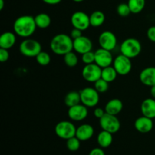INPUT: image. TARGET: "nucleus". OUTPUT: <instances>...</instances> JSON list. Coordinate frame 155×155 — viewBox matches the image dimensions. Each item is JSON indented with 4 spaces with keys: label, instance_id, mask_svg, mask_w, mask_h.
<instances>
[{
    "label": "nucleus",
    "instance_id": "40",
    "mask_svg": "<svg viewBox=\"0 0 155 155\" xmlns=\"http://www.w3.org/2000/svg\"><path fill=\"white\" fill-rule=\"evenodd\" d=\"M4 8V0H0V10H2Z\"/></svg>",
    "mask_w": 155,
    "mask_h": 155
},
{
    "label": "nucleus",
    "instance_id": "33",
    "mask_svg": "<svg viewBox=\"0 0 155 155\" xmlns=\"http://www.w3.org/2000/svg\"><path fill=\"white\" fill-rule=\"evenodd\" d=\"M9 58V52L8 49L0 48V61L2 63L6 62Z\"/></svg>",
    "mask_w": 155,
    "mask_h": 155
},
{
    "label": "nucleus",
    "instance_id": "28",
    "mask_svg": "<svg viewBox=\"0 0 155 155\" xmlns=\"http://www.w3.org/2000/svg\"><path fill=\"white\" fill-rule=\"evenodd\" d=\"M36 61L41 66H47L51 61V57L46 51H42L36 57Z\"/></svg>",
    "mask_w": 155,
    "mask_h": 155
},
{
    "label": "nucleus",
    "instance_id": "2",
    "mask_svg": "<svg viewBox=\"0 0 155 155\" xmlns=\"http://www.w3.org/2000/svg\"><path fill=\"white\" fill-rule=\"evenodd\" d=\"M51 50L58 55H64L74 49V39L65 33L55 35L50 42Z\"/></svg>",
    "mask_w": 155,
    "mask_h": 155
},
{
    "label": "nucleus",
    "instance_id": "25",
    "mask_svg": "<svg viewBox=\"0 0 155 155\" xmlns=\"http://www.w3.org/2000/svg\"><path fill=\"white\" fill-rule=\"evenodd\" d=\"M117 72L113 66H108L102 68L101 71V78L107 81V83H111L114 81L117 76Z\"/></svg>",
    "mask_w": 155,
    "mask_h": 155
},
{
    "label": "nucleus",
    "instance_id": "35",
    "mask_svg": "<svg viewBox=\"0 0 155 155\" xmlns=\"http://www.w3.org/2000/svg\"><path fill=\"white\" fill-rule=\"evenodd\" d=\"M82 32L83 31L80 30H79V29L74 28L71 31V35H70V36H71V38H72L73 39H77V38H79V37H80L81 36H83V35H82Z\"/></svg>",
    "mask_w": 155,
    "mask_h": 155
},
{
    "label": "nucleus",
    "instance_id": "6",
    "mask_svg": "<svg viewBox=\"0 0 155 155\" xmlns=\"http://www.w3.org/2000/svg\"><path fill=\"white\" fill-rule=\"evenodd\" d=\"M99 92L92 87H86L80 91L81 103L87 107H95L99 102Z\"/></svg>",
    "mask_w": 155,
    "mask_h": 155
},
{
    "label": "nucleus",
    "instance_id": "20",
    "mask_svg": "<svg viewBox=\"0 0 155 155\" xmlns=\"http://www.w3.org/2000/svg\"><path fill=\"white\" fill-rule=\"evenodd\" d=\"M124 107V104L121 100L118 98H113L107 101L105 105V112L112 115H117L121 112Z\"/></svg>",
    "mask_w": 155,
    "mask_h": 155
},
{
    "label": "nucleus",
    "instance_id": "13",
    "mask_svg": "<svg viewBox=\"0 0 155 155\" xmlns=\"http://www.w3.org/2000/svg\"><path fill=\"white\" fill-rule=\"evenodd\" d=\"M88 107L82 103L69 107L68 110V117L73 121L83 120L88 116Z\"/></svg>",
    "mask_w": 155,
    "mask_h": 155
},
{
    "label": "nucleus",
    "instance_id": "41",
    "mask_svg": "<svg viewBox=\"0 0 155 155\" xmlns=\"http://www.w3.org/2000/svg\"><path fill=\"white\" fill-rule=\"evenodd\" d=\"M74 2H83L84 0H73Z\"/></svg>",
    "mask_w": 155,
    "mask_h": 155
},
{
    "label": "nucleus",
    "instance_id": "17",
    "mask_svg": "<svg viewBox=\"0 0 155 155\" xmlns=\"http://www.w3.org/2000/svg\"><path fill=\"white\" fill-rule=\"evenodd\" d=\"M94 135V128L92 125L88 124H82L77 128L76 137L80 141H87L90 139Z\"/></svg>",
    "mask_w": 155,
    "mask_h": 155
},
{
    "label": "nucleus",
    "instance_id": "4",
    "mask_svg": "<svg viewBox=\"0 0 155 155\" xmlns=\"http://www.w3.org/2000/svg\"><path fill=\"white\" fill-rule=\"evenodd\" d=\"M19 49L20 52L26 57L36 58L42 51V45L37 40L26 39L20 44Z\"/></svg>",
    "mask_w": 155,
    "mask_h": 155
},
{
    "label": "nucleus",
    "instance_id": "10",
    "mask_svg": "<svg viewBox=\"0 0 155 155\" xmlns=\"http://www.w3.org/2000/svg\"><path fill=\"white\" fill-rule=\"evenodd\" d=\"M71 22L74 28L79 29L82 31L86 30L90 26L89 16L87 14L81 11L74 12L71 15Z\"/></svg>",
    "mask_w": 155,
    "mask_h": 155
},
{
    "label": "nucleus",
    "instance_id": "18",
    "mask_svg": "<svg viewBox=\"0 0 155 155\" xmlns=\"http://www.w3.org/2000/svg\"><path fill=\"white\" fill-rule=\"evenodd\" d=\"M141 111L143 116L151 119L155 118V99L148 98L144 100L141 104Z\"/></svg>",
    "mask_w": 155,
    "mask_h": 155
},
{
    "label": "nucleus",
    "instance_id": "26",
    "mask_svg": "<svg viewBox=\"0 0 155 155\" xmlns=\"http://www.w3.org/2000/svg\"><path fill=\"white\" fill-rule=\"evenodd\" d=\"M128 5L130 7L131 13H140L145 6V0H129Z\"/></svg>",
    "mask_w": 155,
    "mask_h": 155
},
{
    "label": "nucleus",
    "instance_id": "1",
    "mask_svg": "<svg viewBox=\"0 0 155 155\" xmlns=\"http://www.w3.org/2000/svg\"><path fill=\"white\" fill-rule=\"evenodd\" d=\"M34 17L23 15L15 20L13 28L15 34L23 38H28L35 33L36 29Z\"/></svg>",
    "mask_w": 155,
    "mask_h": 155
},
{
    "label": "nucleus",
    "instance_id": "11",
    "mask_svg": "<svg viewBox=\"0 0 155 155\" xmlns=\"http://www.w3.org/2000/svg\"><path fill=\"white\" fill-rule=\"evenodd\" d=\"M114 58L110 51L100 48L95 51V63L101 68L110 66Z\"/></svg>",
    "mask_w": 155,
    "mask_h": 155
},
{
    "label": "nucleus",
    "instance_id": "31",
    "mask_svg": "<svg viewBox=\"0 0 155 155\" xmlns=\"http://www.w3.org/2000/svg\"><path fill=\"white\" fill-rule=\"evenodd\" d=\"M117 11L118 15L120 17H123V18H126L131 13V11H130V8L127 3H121V4H120L117 6Z\"/></svg>",
    "mask_w": 155,
    "mask_h": 155
},
{
    "label": "nucleus",
    "instance_id": "5",
    "mask_svg": "<svg viewBox=\"0 0 155 155\" xmlns=\"http://www.w3.org/2000/svg\"><path fill=\"white\" fill-rule=\"evenodd\" d=\"M77 128L71 121L62 120L56 124L54 132L59 138L68 140L70 138L76 136Z\"/></svg>",
    "mask_w": 155,
    "mask_h": 155
},
{
    "label": "nucleus",
    "instance_id": "39",
    "mask_svg": "<svg viewBox=\"0 0 155 155\" xmlns=\"http://www.w3.org/2000/svg\"><path fill=\"white\" fill-rule=\"evenodd\" d=\"M150 92H151V96H152V98L155 99V86H151Z\"/></svg>",
    "mask_w": 155,
    "mask_h": 155
},
{
    "label": "nucleus",
    "instance_id": "12",
    "mask_svg": "<svg viewBox=\"0 0 155 155\" xmlns=\"http://www.w3.org/2000/svg\"><path fill=\"white\" fill-rule=\"evenodd\" d=\"M98 43L101 48L111 51L117 46V39L114 33L110 31H104L99 35Z\"/></svg>",
    "mask_w": 155,
    "mask_h": 155
},
{
    "label": "nucleus",
    "instance_id": "16",
    "mask_svg": "<svg viewBox=\"0 0 155 155\" xmlns=\"http://www.w3.org/2000/svg\"><path fill=\"white\" fill-rule=\"evenodd\" d=\"M141 83L147 86H155V67H148L141 71L139 74Z\"/></svg>",
    "mask_w": 155,
    "mask_h": 155
},
{
    "label": "nucleus",
    "instance_id": "27",
    "mask_svg": "<svg viewBox=\"0 0 155 155\" xmlns=\"http://www.w3.org/2000/svg\"><path fill=\"white\" fill-rule=\"evenodd\" d=\"M64 61L65 64L69 68H74L78 64V57L76 53L71 51L64 55Z\"/></svg>",
    "mask_w": 155,
    "mask_h": 155
},
{
    "label": "nucleus",
    "instance_id": "15",
    "mask_svg": "<svg viewBox=\"0 0 155 155\" xmlns=\"http://www.w3.org/2000/svg\"><path fill=\"white\" fill-rule=\"evenodd\" d=\"M153 119L143 116L139 117L135 121V128L138 132L141 133H148L152 130L154 127Z\"/></svg>",
    "mask_w": 155,
    "mask_h": 155
},
{
    "label": "nucleus",
    "instance_id": "19",
    "mask_svg": "<svg viewBox=\"0 0 155 155\" xmlns=\"http://www.w3.org/2000/svg\"><path fill=\"white\" fill-rule=\"evenodd\" d=\"M16 42V34L12 32H5L0 36V48L8 50Z\"/></svg>",
    "mask_w": 155,
    "mask_h": 155
},
{
    "label": "nucleus",
    "instance_id": "30",
    "mask_svg": "<svg viewBox=\"0 0 155 155\" xmlns=\"http://www.w3.org/2000/svg\"><path fill=\"white\" fill-rule=\"evenodd\" d=\"M94 86L95 89L98 91L99 93H104L108 90L109 88V83L103 80L102 78H100L99 80H97L96 82L94 83Z\"/></svg>",
    "mask_w": 155,
    "mask_h": 155
},
{
    "label": "nucleus",
    "instance_id": "34",
    "mask_svg": "<svg viewBox=\"0 0 155 155\" xmlns=\"http://www.w3.org/2000/svg\"><path fill=\"white\" fill-rule=\"evenodd\" d=\"M147 36L150 41L155 42V26L149 27L147 32Z\"/></svg>",
    "mask_w": 155,
    "mask_h": 155
},
{
    "label": "nucleus",
    "instance_id": "9",
    "mask_svg": "<svg viewBox=\"0 0 155 155\" xmlns=\"http://www.w3.org/2000/svg\"><path fill=\"white\" fill-rule=\"evenodd\" d=\"M102 68L95 63L86 64L82 70V77L87 82L95 83L101 78Z\"/></svg>",
    "mask_w": 155,
    "mask_h": 155
},
{
    "label": "nucleus",
    "instance_id": "38",
    "mask_svg": "<svg viewBox=\"0 0 155 155\" xmlns=\"http://www.w3.org/2000/svg\"><path fill=\"white\" fill-rule=\"evenodd\" d=\"M43 2L45 4L51 5H57L61 2V0H42Z\"/></svg>",
    "mask_w": 155,
    "mask_h": 155
},
{
    "label": "nucleus",
    "instance_id": "23",
    "mask_svg": "<svg viewBox=\"0 0 155 155\" xmlns=\"http://www.w3.org/2000/svg\"><path fill=\"white\" fill-rule=\"evenodd\" d=\"M81 102L80 99V92H76V91H71L69 92L64 97V104L68 107H73L74 105L80 104Z\"/></svg>",
    "mask_w": 155,
    "mask_h": 155
},
{
    "label": "nucleus",
    "instance_id": "37",
    "mask_svg": "<svg viewBox=\"0 0 155 155\" xmlns=\"http://www.w3.org/2000/svg\"><path fill=\"white\" fill-rule=\"evenodd\" d=\"M89 155H105V154H104V151H103L102 148H93V149L89 152Z\"/></svg>",
    "mask_w": 155,
    "mask_h": 155
},
{
    "label": "nucleus",
    "instance_id": "14",
    "mask_svg": "<svg viewBox=\"0 0 155 155\" xmlns=\"http://www.w3.org/2000/svg\"><path fill=\"white\" fill-rule=\"evenodd\" d=\"M92 42L89 38L81 36L77 39H74V50L80 54L92 51Z\"/></svg>",
    "mask_w": 155,
    "mask_h": 155
},
{
    "label": "nucleus",
    "instance_id": "3",
    "mask_svg": "<svg viewBox=\"0 0 155 155\" xmlns=\"http://www.w3.org/2000/svg\"><path fill=\"white\" fill-rule=\"evenodd\" d=\"M142 51V45L138 39L135 38H128L122 42L120 45V52L124 55L134 58Z\"/></svg>",
    "mask_w": 155,
    "mask_h": 155
},
{
    "label": "nucleus",
    "instance_id": "36",
    "mask_svg": "<svg viewBox=\"0 0 155 155\" xmlns=\"http://www.w3.org/2000/svg\"><path fill=\"white\" fill-rule=\"evenodd\" d=\"M105 113V110H103L101 107H96V108L94 110V116L96 118H98V119L102 117Z\"/></svg>",
    "mask_w": 155,
    "mask_h": 155
},
{
    "label": "nucleus",
    "instance_id": "22",
    "mask_svg": "<svg viewBox=\"0 0 155 155\" xmlns=\"http://www.w3.org/2000/svg\"><path fill=\"white\" fill-rule=\"evenodd\" d=\"M90 26L98 27L102 25L105 21V15L101 11H95L89 15Z\"/></svg>",
    "mask_w": 155,
    "mask_h": 155
},
{
    "label": "nucleus",
    "instance_id": "32",
    "mask_svg": "<svg viewBox=\"0 0 155 155\" xmlns=\"http://www.w3.org/2000/svg\"><path fill=\"white\" fill-rule=\"evenodd\" d=\"M82 61L85 64L95 63V52L90 51L82 54Z\"/></svg>",
    "mask_w": 155,
    "mask_h": 155
},
{
    "label": "nucleus",
    "instance_id": "8",
    "mask_svg": "<svg viewBox=\"0 0 155 155\" xmlns=\"http://www.w3.org/2000/svg\"><path fill=\"white\" fill-rule=\"evenodd\" d=\"M113 67L119 75H127L132 70L131 58L122 54H119L114 59Z\"/></svg>",
    "mask_w": 155,
    "mask_h": 155
},
{
    "label": "nucleus",
    "instance_id": "21",
    "mask_svg": "<svg viewBox=\"0 0 155 155\" xmlns=\"http://www.w3.org/2000/svg\"><path fill=\"white\" fill-rule=\"evenodd\" d=\"M112 135H113L112 133L105 131V130H102L98 133V137H97V142L101 148H105L111 145L112 142H113Z\"/></svg>",
    "mask_w": 155,
    "mask_h": 155
},
{
    "label": "nucleus",
    "instance_id": "29",
    "mask_svg": "<svg viewBox=\"0 0 155 155\" xmlns=\"http://www.w3.org/2000/svg\"><path fill=\"white\" fill-rule=\"evenodd\" d=\"M80 142L81 141L76 136L72 138H70L67 140V148L71 151H76L79 150L80 147Z\"/></svg>",
    "mask_w": 155,
    "mask_h": 155
},
{
    "label": "nucleus",
    "instance_id": "24",
    "mask_svg": "<svg viewBox=\"0 0 155 155\" xmlns=\"http://www.w3.org/2000/svg\"><path fill=\"white\" fill-rule=\"evenodd\" d=\"M34 19L36 27L40 29H46L47 27H49L51 23L50 16L45 13L38 14L34 17Z\"/></svg>",
    "mask_w": 155,
    "mask_h": 155
},
{
    "label": "nucleus",
    "instance_id": "7",
    "mask_svg": "<svg viewBox=\"0 0 155 155\" xmlns=\"http://www.w3.org/2000/svg\"><path fill=\"white\" fill-rule=\"evenodd\" d=\"M99 124L102 130H105L112 134L117 133L120 129V122L116 115L107 113L104 114V116L100 118Z\"/></svg>",
    "mask_w": 155,
    "mask_h": 155
}]
</instances>
